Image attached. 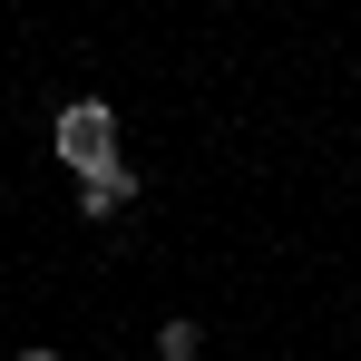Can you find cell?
Returning a JSON list of instances; mask_svg holds the SVG:
<instances>
[{
	"label": "cell",
	"mask_w": 361,
	"mask_h": 361,
	"mask_svg": "<svg viewBox=\"0 0 361 361\" xmlns=\"http://www.w3.org/2000/svg\"><path fill=\"white\" fill-rule=\"evenodd\" d=\"M127 205H137V166H127V157H108L98 176H78V215H88V225H108Z\"/></svg>",
	"instance_id": "2"
},
{
	"label": "cell",
	"mask_w": 361,
	"mask_h": 361,
	"mask_svg": "<svg viewBox=\"0 0 361 361\" xmlns=\"http://www.w3.org/2000/svg\"><path fill=\"white\" fill-rule=\"evenodd\" d=\"M195 352H205V322H185V312L157 322V361H195Z\"/></svg>",
	"instance_id": "3"
},
{
	"label": "cell",
	"mask_w": 361,
	"mask_h": 361,
	"mask_svg": "<svg viewBox=\"0 0 361 361\" xmlns=\"http://www.w3.org/2000/svg\"><path fill=\"white\" fill-rule=\"evenodd\" d=\"M10 361H68V352H49V342H30V352H10Z\"/></svg>",
	"instance_id": "4"
},
{
	"label": "cell",
	"mask_w": 361,
	"mask_h": 361,
	"mask_svg": "<svg viewBox=\"0 0 361 361\" xmlns=\"http://www.w3.org/2000/svg\"><path fill=\"white\" fill-rule=\"evenodd\" d=\"M49 147H59L68 176H98V166L118 157V108H108V98H68L59 127H49Z\"/></svg>",
	"instance_id": "1"
}]
</instances>
